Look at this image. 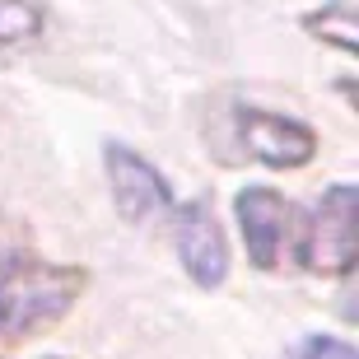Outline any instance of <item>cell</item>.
I'll return each mask as SVG.
<instances>
[{
	"instance_id": "1",
	"label": "cell",
	"mask_w": 359,
	"mask_h": 359,
	"mask_svg": "<svg viewBox=\"0 0 359 359\" xmlns=\"http://www.w3.org/2000/svg\"><path fill=\"white\" fill-rule=\"evenodd\" d=\"M89 285L84 266H61L28 252H0V350L47 332Z\"/></svg>"
},
{
	"instance_id": "2",
	"label": "cell",
	"mask_w": 359,
	"mask_h": 359,
	"mask_svg": "<svg viewBox=\"0 0 359 359\" xmlns=\"http://www.w3.org/2000/svg\"><path fill=\"white\" fill-rule=\"evenodd\" d=\"M299 262L318 276H350L355 266V187L336 182L313 205V219L304 224Z\"/></svg>"
},
{
	"instance_id": "3",
	"label": "cell",
	"mask_w": 359,
	"mask_h": 359,
	"mask_svg": "<svg viewBox=\"0 0 359 359\" xmlns=\"http://www.w3.org/2000/svg\"><path fill=\"white\" fill-rule=\"evenodd\" d=\"M173 210V243H177V262L191 276L196 290H219L229 280V243L224 229L215 219L210 201H182V205H168Z\"/></svg>"
},
{
	"instance_id": "4",
	"label": "cell",
	"mask_w": 359,
	"mask_h": 359,
	"mask_svg": "<svg viewBox=\"0 0 359 359\" xmlns=\"http://www.w3.org/2000/svg\"><path fill=\"white\" fill-rule=\"evenodd\" d=\"M103 168H107V187H112V205H117V215L126 224H145L149 215L173 205L168 177L145 154L126 149L121 140H107L103 145Z\"/></svg>"
},
{
	"instance_id": "5",
	"label": "cell",
	"mask_w": 359,
	"mask_h": 359,
	"mask_svg": "<svg viewBox=\"0 0 359 359\" xmlns=\"http://www.w3.org/2000/svg\"><path fill=\"white\" fill-rule=\"evenodd\" d=\"M233 121H238L243 149L252 159H262L266 168H304L318 154V135L299 117H285V112H271V107H238Z\"/></svg>"
},
{
	"instance_id": "6",
	"label": "cell",
	"mask_w": 359,
	"mask_h": 359,
	"mask_svg": "<svg viewBox=\"0 0 359 359\" xmlns=\"http://www.w3.org/2000/svg\"><path fill=\"white\" fill-rule=\"evenodd\" d=\"M233 215H238V233H243V248H248V262L257 271H276L280 266V252L290 243V229H294V205L280 196L276 187H243L238 201H233Z\"/></svg>"
},
{
	"instance_id": "7",
	"label": "cell",
	"mask_w": 359,
	"mask_h": 359,
	"mask_svg": "<svg viewBox=\"0 0 359 359\" xmlns=\"http://www.w3.org/2000/svg\"><path fill=\"white\" fill-rule=\"evenodd\" d=\"M304 28L318 42H332L346 56L359 52V24H355V0H322V10L304 14Z\"/></svg>"
},
{
	"instance_id": "8",
	"label": "cell",
	"mask_w": 359,
	"mask_h": 359,
	"mask_svg": "<svg viewBox=\"0 0 359 359\" xmlns=\"http://www.w3.org/2000/svg\"><path fill=\"white\" fill-rule=\"evenodd\" d=\"M42 14L38 0H0V47H24V42L42 38Z\"/></svg>"
},
{
	"instance_id": "9",
	"label": "cell",
	"mask_w": 359,
	"mask_h": 359,
	"mask_svg": "<svg viewBox=\"0 0 359 359\" xmlns=\"http://www.w3.org/2000/svg\"><path fill=\"white\" fill-rule=\"evenodd\" d=\"M290 359H359V355L341 336H304V341L290 350Z\"/></svg>"
}]
</instances>
